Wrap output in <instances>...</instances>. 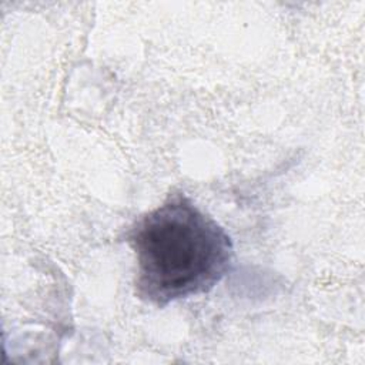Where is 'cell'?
Listing matches in <instances>:
<instances>
[{
  "label": "cell",
  "mask_w": 365,
  "mask_h": 365,
  "mask_svg": "<svg viewBox=\"0 0 365 365\" xmlns=\"http://www.w3.org/2000/svg\"><path fill=\"white\" fill-rule=\"evenodd\" d=\"M124 238L135 255L134 292L158 308L211 291L234 259L227 231L181 191L138 217Z\"/></svg>",
  "instance_id": "1"
}]
</instances>
